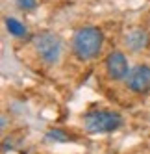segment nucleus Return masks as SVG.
Wrapping results in <instances>:
<instances>
[{
  "mask_svg": "<svg viewBox=\"0 0 150 154\" xmlns=\"http://www.w3.org/2000/svg\"><path fill=\"white\" fill-rule=\"evenodd\" d=\"M72 52L82 61H91L102 52L104 45V34L96 26H82L72 35Z\"/></svg>",
  "mask_w": 150,
  "mask_h": 154,
  "instance_id": "f257e3e1",
  "label": "nucleus"
},
{
  "mask_svg": "<svg viewBox=\"0 0 150 154\" xmlns=\"http://www.w3.org/2000/svg\"><path fill=\"white\" fill-rule=\"evenodd\" d=\"M83 125L89 134H108V132H115L117 128H121L122 117L108 109H96L85 115Z\"/></svg>",
  "mask_w": 150,
  "mask_h": 154,
  "instance_id": "f03ea898",
  "label": "nucleus"
},
{
  "mask_svg": "<svg viewBox=\"0 0 150 154\" xmlns=\"http://www.w3.org/2000/svg\"><path fill=\"white\" fill-rule=\"evenodd\" d=\"M34 47L37 56L45 61L46 65H56L61 58V39L50 32H43L34 41Z\"/></svg>",
  "mask_w": 150,
  "mask_h": 154,
  "instance_id": "7ed1b4c3",
  "label": "nucleus"
},
{
  "mask_svg": "<svg viewBox=\"0 0 150 154\" xmlns=\"http://www.w3.org/2000/svg\"><path fill=\"white\" fill-rule=\"evenodd\" d=\"M106 72H108V78L110 80H126V76L130 74V67H128V60L124 56V52L121 50H113L108 54L106 58Z\"/></svg>",
  "mask_w": 150,
  "mask_h": 154,
  "instance_id": "20e7f679",
  "label": "nucleus"
},
{
  "mask_svg": "<svg viewBox=\"0 0 150 154\" xmlns=\"http://www.w3.org/2000/svg\"><path fill=\"white\" fill-rule=\"evenodd\" d=\"M126 85L134 93L150 91V65H137L126 76Z\"/></svg>",
  "mask_w": 150,
  "mask_h": 154,
  "instance_id": "39448f33",
  "label": "nucleus"
},
{
  "mask_svg": "<svg viewBox=\"0 0 150 154\" xmlns=\"http://www.w3.org/2000/svg\"><path fill=\"white\" fill-rule=\"evenodd\" d=\"M148 41H150L148 34H146L145 30H141V28H135V30H132V32H128L126 37H124L126 47L130 48V50H134V52L143 50V48L148 45Z\"/></svg>",
  "mask_w": 150,
  "mask_h": 154,
  "instance_id": "423d86ee",
  "label": "nucleus"
},
{
  "mask_svg": "<svg viewBox=\"0 0 150 154\" xmlns=\"http://www.w3.org/2000/svg\"><path fill=\"white\" fill-rule=\"evenodd\" d=\"M6 28H8L9 34L15 35V37H24L26 35V26L20 23V20L13 19V17H8L6 19Z\"/></svg>",
  "mask_w": 150,
  "mask_h": 154,
  "instance_id": "0eeeda50",
  "label": "nucleus"
},
{
  "mask_svg": "<svg viewBox=\"0 0 150 154\" xmlns=\"http://www.w3.org/2000/svg\"><path fill=\"white\" fill-rule=\"evenodd\" d=\"M46 137L52 139V141H70L72 139L67 132H63V130H48L46 132Z\"/></svg>",
  "mask_w": 150,
  "mask_h": 154,
  "instance_id": "6e6552de",
  "label": "nucleus"
},
{
  "mask_svg": "<svg viewBox=\"0 0 150 154\" xmlns=\"http://www.w3.org/2000/svg\"><path fill=\"white\" fill-rule=\"evenodd\" d=\"M37 6V0H19V8L28 11V9H34Z\"/></svg>",
  "mask_w": 150,
  "mask_h": 154,
  "instance_id": "1a4fd4ad",
  "label": "nucleus"
}]
</instances>
